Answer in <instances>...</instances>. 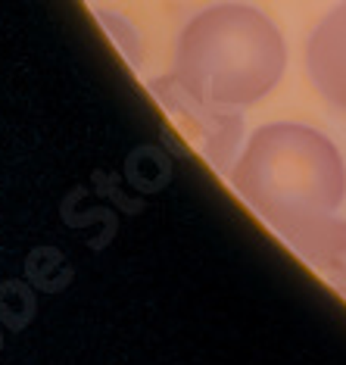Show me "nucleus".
<instances>
[{
    "label": "nucleus",
    "instance_id": "obj_1",
    "mask_svg": "<svg viewBox=\"0 0 346 365\" xmlns=\"http://www.w3.org/2000/svg\"><path fill=\"white\" fill-rule=\"evenodd\" d=\"M284 41L266 13L221 4L200 13L181 41V69L216 101L243 103L268 94L284 72Z\"/></svg>",
    "mask_w": 346,
    "mask_h": 365
},
{
    "label": "nucleus",
    "instance_id": "obj_2",
    "mask_svg": "<svg viewBox=\"0 0 346 365\" xmlns=\"http://www.w3.org/2000/svg\"><path fill=\"white\" fill-rule=\"evenodd\" d=\"M250 190L284 215H321L343 200L346 169L337 147L315 128L271 125L253 140L243 163Z\"/></svg>",
    "mask_w": 346,
    "mask_h": 365
},
{
    "label": "nucleus",
    "instance_id": "obj_3",
    "mask_svg": "<svg viewBox=\"0 0 346 365\" xmlns=\"http://www.w3.org/2000/svg\"><path fill=\"white\" fill-rule=\"evenodd\" d=\"M309 78L334 106L346 110V0L312 31L306 47Z\"/></svg>",
    "mask_w": 346,
    "mask_h": 365
},
{
    "label": "nucleus",
    "instance_id": "obj_4",
    "mask_svg": "<svg viewBox=\"0 0 346 365\" xmlns=\"http://www.w3.org/2000/svg\"><path fill=\"white\" fill-rule=\"evenodd\" d=\"M300 244L309 259L346 297V222L327 219V212H321L303 225Z\"/></svg>",
    "mask_w": 346,
    "mask_h": 365
}]
</instances>
